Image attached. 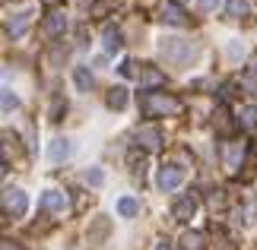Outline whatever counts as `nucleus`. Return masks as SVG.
<instances>
[{
    "label": "nucleus",
    "instance_id": "nucleus-1",
    "mask_svg": "<svg viewBox=\"0 0 257 250\" xmlns=\"http://www.w3.org/2000/svg\"><path fill=\"white\" fill-rule=\"evenodd\" d=\"M197 48L191 42H184V38H162L159 42V57L169 67H191L197 61Z\"/></svg>",
    "mask_w": 257,
    "mask_h": 250
},
{
    "label": "nucleus",
    "instance_id": "nucleus-2",
    "mask_svg": "<svg viewBox=\"0 0 257 250\" xmlns=\"http://www.w3.org/2000/svg\"><path fill=\"white\" fill-rule=\"evenodd\" d=\"M140 108H143V114H150V117H156V114H178L181 111V102L172 98V95H143Z\"/></svg>",
    "mask_w": 257,
    "mask_h": 250
},
{
    "label": "nucleus",
    "instance_id": "nucleus-3",
    "mask_svg": "<svg viewBox=\"0 0 257 250\" xmlns=\"http://www.w3.org/2000/svg\"><path fill=\"white\" fill-rule=\"evenodd\" d=\"M244 152H248V143H244V139H229V143L222 146V165H225V171H229V174H235L241 168Z\"/></svg>",
    "mask_w": 257,
    "mask_h": 250
},
{
    "label": "nucleus",
    "instance_id": "nucleus-4",
    "mask_svg": "<svg viewBox=\"0 0 257 250\" xmlns=\"http://www.w3.org/2000/svg\"><path fill=\"white\" fill-rule=\"evenodd\" d=\"M26 209H29V196L23 190H16V187H7L4 190V212L19 218V215H26Z\"/></svg>",
    "mask_w": 257,
    "mask_h": 250
},
{
    "label": "nucleus",
    "instance_id": "nucleus-5",
    "mask_svg": "<svg viewBox=\"0 0 257 250\" xmlns=\"http://www.w3.org/2000/svg\"><path fill=\"white\" fill-rule=\"evenodd\" d=\"M156 184H159L162 193H172V190H178L184 184V171L178 165H162L159 168V177H156Z\"/></svg>",
    "mask_w": 257,
    "mask_h": 250
},
{
    "label": "nucleus",
    "instance_id": "nucleus-6",
    "mask_svg": "<svg viewBox=\"0 0 257 250\" xmlns=\"http://www.w3.org/2000/svg\"><path fill=\"white\" fill-rule=\"evenodd\" d=\"M137 146H143L146 152H156V149L162 146V133H159V127H153V124H146L137 130Z\"/></svg>",
    "mask_w": 257,
    "mask_h": 250
},
{
    "label": "nucleus",
    "instance_id": "nucleus-7",
    "mask_svg": "<svg viewBox=\"0 0 257 250\" xmlns=\"http://www.w3.org/2000/svg\"><path fill=\"white\" fill-rule=\"evenodd\" d=\"M70 155H73V143H70V139H54V143L48 146V158H51L54 165L67 162Z\"/></svg>",
    "mask_w": 257,
    "mask_h": 250
},
{
    "label": "nucleus",
    "instance_id": "nucleus-8",
    "mask_svg": "<svg viewBox=\"0 0 257 250\" xmlns=\"http://www.w3.org/2000/svg\"><path fill=\"white\" fill-rule=\"evenodd\" d=\"M194 212H197V199H194V196H181V199L175 203V209H172V215L178 218V222H191Z\"/></svg>",
    "mask_w": 257,
    "mask_h": 250
},
{
    "label": "nucleus",
    "instance_id": "nucleus-9",
    "mask_svg": "<svg viewBox=\"0 0 257 250\" xmlns=\"http://www.w3.org/2000/svg\"><path fill=\"white\" fill-rule=\"evenodd\" d=\"M137 79H140V89H156V86H162V83H165V76H162L156 67H140Z\"/></svg>",
    "mask_w": 257,
    "mask_h": 250
},
{
    "label": "nucleus",
    "instance_id": "nucleus-10",
    "mask_svg": "<svg viewBox=\"0 0 257 250\" xmlns=\"http://www.w3.org/2000/svg\"><path fill=\"white\" fill-rule=\"evenodd\" d=\"M64 206H67V196L57 193V190H48L42 196V209H48V212H64Z\"/></svg>",
    "mask_w": 257,
    "mask_h": 250
},
{
    "label": "nucleus",
    "instance_id": "nucleus-11",
    "mask_svg": "<svg viewBox=\"0 0 257 250\" xmlns=\"http://www.w3.org/2000/svg\"><path fill=\"white\" fill-rule=\"evenodd\" d=\"M105 105L111 108V111H121V108H127V89H124V86H114L111 92H108Z\"/></svg>",
    "mask_w": 257,
    "mask_h": 250
},
{
    "label": "nucleus",
    "instance_id": "nucleus-12",
    "mask_svg": "<svg viewBox=\"0 0 257 250\" xmlns=\"http://www.w3.org/2000/svg\"><path fill=\"white\" fill-rule=\"evenodd\" d=\"M162 19L172 26H184V10L178 4H162Z\"/></svg>",
    "mask_w": 257,
    "mask_h": 250
},
{
    "label": "nucleus",
    "instance_id": "nucleus-13",
    "mask_svg": "<svg viewBox=\"0 0 257 250\" xmlns=\"http://www.w3.org/2000/svg\"><path fill=\"white\" fill-rule=\"evenodd\" d=\"M102 45H105V51H108V54L121 51V45H124V42H121V32H117L114 26H105V42H102Z\"/></svg>",
    "mask_w": 257,
    "mask_h": 250
},
{
    "label": "nucleus",
    "instance_id": "nucleus-14",
    "mask_svg": "<svg viewBox=\"0 0 257 250\" xmlns=\"http://www.w3.org/2000/svg\"><path fill=\"white\" fill-rule=\"evenodd\" d=\"M225 13L232 19H244V16H251V4L248 0H229V4H225Z\"/></svg>",
    "mask_w": 257,
    "mask_h": 250
},
{
    "label": "nucleus",
    "instance_id": "nucleus-15",
    "mask_svg": "<svg viewBox=\"0 0 257 250\" xmlns=\"http://www.w3.org/2000/svg\"><path fill=\"white\" fill-rule=\"evenodd\" d=\"M64 29H67L64 13H51V16L45 19V32H48V35H64Z\"/></svg>",
    "mask_w": 257,
    "mask_h": 250
},
{
    "label": "nucleus",
    "instance_id": "nucleus-16",
    "mask_svg": "<svg viewBox=\"0 0 257 250\" xmlns=\"http://www.w3.org/2000/svg\"><path fill=\"white\" fill-rule=\"evenodd\" d=\"M26 26H29V13H16V19H10V23H7V35L19 38V35L26 32Z\"/></svg>",
    "mask_w": 257,
    "mask_h": 250
},
{
    "label": "nucleus",
    "instance_id": "nucleus-17",
    "mask_svg": "<svg viewBox=\"0 0 257 250\" xmlns=\"http://www.w3.org/2000/svg\"><path fill=\"white\" fill-rule=\"evenodd\" d=\"M117 212L127 215V218H134L137 212H140V199H134V196H121V199H117Z\"/></svg>",
    "mask_w": 257,
    "mask_h": 250
},
{
    "label": "nucleus",
    "instance_id": "nucleus-18",
    "mask_svg": "<svg viewBox=\"0 0 257 250\" xmlns=\"http://www.w3.org/2000/svg\"><path fill=\"white\" fill-rule=\"evenodd\" d=\"M238 127L244 130H257V108H241V114H238Z\"/></svg>",
    "mask_w": 257,
    "mask_h": 250
},
{
    "label": "nucleus",
    "instance_id": "nucleus-19",
    "mask_svg": "<svg viewBox=\"0 0 257 250\" xmlns=\"http://www.w3.org/2000/svg\"><path fill=\"white\" fill-rule=\"evenodd\" d=\"M73 79H76V86H80L83 92H89V89H92V83H95V79H92V73H89L86 67H76V73H73Z\"/></svg>",
    "mask_w": 257,
    "mask_h": 250
},
{
    "label": "nucleus",
    "instance_id": "nucleus-20",
    "mask_svg": "<svg viewBox=\"0 0 257 250\" xmlns=\"http://www.w3.org/2000/svg\"><path fill=\"white\" fill-rule=\"evenodd\" d=\"M181 244H184V250H203V234L200 231H187L181 237Z\"/></svg>",
    "mask_w": 257,
    "mask_h": 250
},
{
    "label": "nucleus",
    "instance_id": "nucleus-21",
    "mask_svg": "<svg viewBox=\"0 0 257 250\" xmlns=\"http://www.w3.org/2000/svg\"><path fill=\"white\" fill-rule=\"evenodd\" d=\"M83 181H86V184H92V187H98V184H102V181H105V174H102V171H98V168H89V171L83 174Z\"/></svg>",
    "mask_w": 257,
    "mask_h": 250
},
{
    "label": "nucleus",
    "instance_id": "nucleus-22",
    "mask_svg": "<svg viewBox=\"0 0 257 250\" xmlns=\"http://www.w3.org/2000/svg\"><path fill=\"white\" fill-rule=\"evenodd\" d=\"M19 105V98L13 95V92H10V89H4V111L10 114V111H13V108Z\"/></svg>",
    "mask_w": 257,
    "mask_h": 250
},
{
    "label": "nucleus",
    "instance_id": "nucleus-23",
    "mask_svg": "<svg viewBox=\"0 0 257 250\" xmlns=\"http://www.w3.org/2000/svg\"><path fill=\"white\" fill-rule=\"evenodd\" d=\"M225 51H229V57H232V61H238V57H241V51H244V48H241L238 42H229V48H225Z\"/></svg>",
    "mask_w": 257,
    "mask_h": 250
},
{
    "label": "nucleus",
    "instance_id": "nucleus-24",
    "mask_svg": "<svg viewBox=\"0 0 257 250\" xmlns=\"http://www.w3.org/2000/svg\"><path fill=\"white\" fill-rule=\"evenodd\" d=\"M134 67H137L134 61H124V64L117 67V70H121V76H134Z\"/></svg>",
    "mask_w": 257,
    "mask_h": 250
},
{
    "label": "nucleus",
    "instance_id": "nucleus-25",
    "mask_svg": "<svg viewBox=\"0 0 257 250\" xmlns=\"http://www.w3.org/2000/svg\"><path fill=\"white\" fill-rule=\"evenodd\" d=\"M219 250H235V244H232L225 234H219Z\"/></svg>",
    "mask_w": 257,
    "mask_h": 250
},
{
    "label": "nucleus",
    "instance_id": "nucleus-26",
    "mask_svg": "<svg viewBox=\"0 0 257 250\" xmlns=\"http://www.w3.org/2000/svg\"><path fill=\"white\" fill-rule=\"evenodd\" d=\"M197 4H200V10H216L219 0H197Z\"/></svg>",
    "mask_w": 257,
    "mask_h": 250
},
{
    "label": "nucleus",
    "instance_id": "nucleus-27",
    "mask_svg": "<svg viewBox=\"0 0 257 250\" xmlns=\"http://www.w3.org/2000/svg\"><path fill=\"white\" fill-rule=\"evenodd\" d=\"M156 250H175V247H172V241H159V244H156Z\"/></svg>",
    "mask_w": 257,
    "mask_h": 250
},
{
    "label": "nucleus",
    "instance_id": "nucleus-28",
    "mask_svg": "<svg viewBox=\"0 0 257 250\" xmlns=\"http://www.w3.org/2000/svg\"><path fill=\"white\" fill-rule=\"evenodd\" d=\"M0 250H23V247H19V244H13V241H4V247H0Z\"/></svg>",
    "mask_w": 257,
    "mask_h": 250
},
{
    "label": "nucleus",
    "instance_id": "nucleus-29",
    "mask_svg": "<svg viewBox=\"0 0 257 250\" xmlns=\"http://www.w3.org/2000/svg\"><path fill=\"white\" fill-rule=\"evenodd\" d=\"M172 4H178V7H181V4H184V0H172Z\"/></svg>",
    "mask_w": 257,
    "mask_h": 250
},
{
    "label": "nucleus",
    "instance_id": "nucleus-30",
    "mask_svg": "<svg viewBox=\"0 0 257 250\" xmlns=\"http://www.w3.org/2000/svg\"><path fill=\"white\" fill-rule=\"evenodd\" d=\"M45 4H57V0H45Z\"/></svg>",
    "mask_w": 257,
    "mask_h": 250
}]
</instances>
